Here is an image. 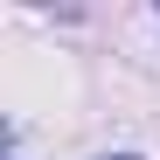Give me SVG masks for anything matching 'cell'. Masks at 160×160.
Instances as JSON below:
<instances>
[{"label": "cell", "instance_id": "6da1fadb", "mask_svg": "<svg viewBox=\"0 0 160 160\" xmlns=\"http://www.w3.org/2000/svg\"><path fill=\"white\" fill-rule=\"evenodd\" d=\"M104 160H139V153H104Z\"/></svg>", "mask_w": 160, "mask_h": 160}]
</instances>
